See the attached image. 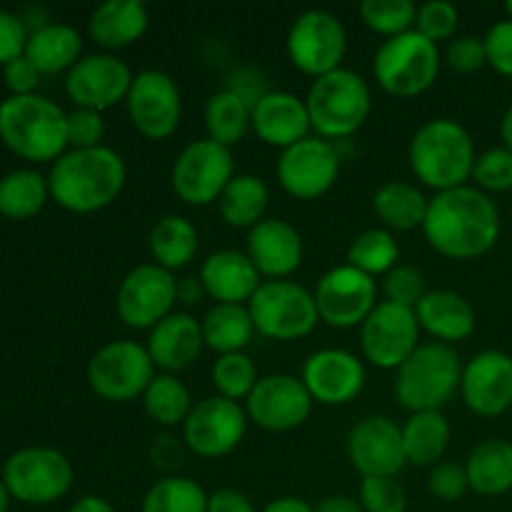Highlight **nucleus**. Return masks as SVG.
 Returning a JSON list of instances; mask_svg holds the SVG:
<instances>
[{
  "mask_svg": "<svg viewBox=\"0 0 512 512\" xmlns=\"http://www.w3.org/2000/svg\"><path fill=\"white\" fill-rule=\"evenodd\" d=\"M128 168L113 148L68 150L48 175L50 198L70 213L88 215L108 208L123 193Z\"/></svg>",
  "mask_w": 512,
  "mask_h": 512,
  "instance_id": "f03ea898",
  "label": "nucleus"
},
{
  "mask_svg": "<svg viewBox=\"0 0 512 512\" xmlns=\"http://www.w3.org/2000/svg\"><path fill=\"white\" fill-rule=\"evenodd\" d=\"M440 73V50L418 30L388 38L373 58L380 88L395 98H415L433 88Z\"/></svg>",
  "mask_w": 512,
  "mask_h": 512,
  "instance_id": "0eeeda50",
  "label": "nucleus"
},
{
  "mask_svg": "<svg viewBox=\"0 0 512 512\" xmlns=\"http://www.w3.org/2000/svg\"><path fill=\"white\" fill-rule=\"evenodd\" d=\"M135 75L128 65L110 53H93L80 58L65 78V93L78 108L103 110L125 103Z\"/></svg>",
  "mask_w": 512,
  "mask_h": 512,
  "instance_id": "aec40b11",
  "label": "nucleus"
},
{
  "mask_svg": "<svg viewBox=\"0 0 512 512\" xmlns=\"http://www.w3.org/2000/svg\"><path fill=\"white\" fill-rule=\"evenodd\" d=\"M3 80L5 88L13 95H35V88L40 83V73L25 55H20V58L3 65Z\"/></svg>",
  "mask_w": 512,
  "mask_h": 512,
  "instance_id": "5fc2aeb1",
  "label": "nucleus"
},
{
  "mask_svg": "<svg viewBox=\"0 0 512 512\" xmlns=\"http://www.w3.org/2000/svg\"><path fill=\"white\" fill-rule=\"evenodd\" d=\"M253 128V105L235 90L223 88L210 95L205 105V130L208 140L233 148Z\"/></svg>",
  "mask_w": 512,
  "mask_h": 512,
  "instance_id": "c9c22d12",
  "label": "nucleus"
},
{
  "mask_svg": "<svg viewBox=\"0 0 512 512\" xmlns=\"http://www.w3.org/2000/svg\"><path fill=\"white\" fill-rule=\"evenodd\" d=\"M360 18L373 33L395 38L413 30L418 8L410 0H363L360 3Z\"/></svg>",
  "mask_w": 512,
  "mask_h": 512,
  "instance_id": "37998d69",
  "label": "nucleus"
},
{
  "mask_svg": "<svg viewBox=\"0 0 512 512\" xmlns=\"http://www.w3.org/2000/svg\"><path fill=\"white\" fill-rule=\"evenodd\" d=\"M0 140L30 163H48L68 148V113L43 95H10L0 103Z\"/></svg>",
  "mask_w": 512,
  "mask_h": 512,
  "instance_id": "20e7f679",
  "label": "nucleus"
},
{
  "mask_svg": "<svg viewBox=\"0 0 512 512\" xmlns=\"http://www.w3.org/2000/svg\"><path fill=\"white\" fill-rule=\"evenodd\" d=\"M270 190L263 178L253 173H238L223 190L218 198L220 218L230 228H248L253 230L260 220H265V210H268Z\"/></svg>",
  "mask_w": 512,
  "mask_h": 512,
  "instance_id": "72a5a7b5",
  "label": "nucleus"
},
{
  "mask_svg": "<svg viewBox=\"0 0 512 512\" xmlns=\"http://www.w3.org/2000/svg\"><path fill=\"white\" fill-rule=\"evenodd\" d=\"M315 512H365L360 500L350 498V495H328L318 503Z\"/></svg>",
  "mask_w": 512,
  "mask_h": 512,
  "instance_id": "4d7b16f0",
  "label": "nucleus"
},
{
  "mask_svg": "<svg viewBox=\"0 0 512 512\" xmlns=\"http://www.w3.org/2000/svg\"><path fill=\"white\" fill-rule=\"evenodd\" d=\"M235 178L233 153L213 140H195L175 158L170 183L183 203L205 208L218 203L223 190Z\"/></svg>",
  "mask_w": 512,
  "mask_h": 512,
  "instance_id": "f8f14e48",
  "label": "nucleus"
},
{
  "mask_svg": "<svg viewBox=\"0 0 512 512\" xmlns=\"http://www.w3.org/2000/svg\"><path fill=\"white\" fill-rule=\"evenodd\" d=\"M428 488L435 498L445 500V503L460 500L470 488L468 470L460 463H438L435 468H430Z\"/></svg>",
  "mask_w": 512,
  "mask_h": 512,
  "instance_id": "09e8293b",
  "label": "nucleus"
},
{
  "mask_svg": "<svg viewBox=\"0 0 512 512\" xmlns=\"http://www.w3.org/2000/svg\"><path fill=\"white\" fill-rule=\"evenodd\" d=\"M505 10H508V18L512 20V0H510V3H508V5H505Z\"/></svg>",
  "mask_w": 512,
  "mask_h": 512,
  "instance_id": "e2e57ef3",
  "label": "nucleus"
},
{
  "mask_svg": "<svg viewBox=\"0 0 512 512\" xmlns=\"http://www.w3.org/2000/svg\"><path fill=\"white\" fill-rule=\"evenodd\" d=\"M145 348H148L155 368L175 375L180 370L190 368L198 360L200 350L205 348L203 325L190 313H170L168 318L160 320L150 330Z\"/></svg>",
  "mask_w": 512,
  "mask_h": 512,
  "instance_id": "bb28decb",
  "label": "nucleus"
},
{
  "mask_svg": "<svg viewBox=\"0 0 512 512\" xmlns=\"http://www.w3.org/2000/svg\"><path fill=\"white\" fill-rule=\"evenodd\" d=\"M285 48H288L290 63L300 73L310 78H323L343 68V58L348 53V33L338 15L313 8L298 15L290 25Z\"/></svg>",
  "mask_w": 512,
  "mask_h": 512,
  "instance_id": "9d476101",
  "label": "nucleus"
},
{
  "mask_svg": "<svg viewBox=\"0 0 512 512\" xmlns=\"http://www.w3.org/2000/svg\"><path fill=\"white\" fill-rule=\"evenodd\" d=\"M315 305L325 325L358 328L378 305V283L353 265H335L315 285Z\"/></svg>",
  "mask_w": 512,
  "mask_h": 512,
  "instance_id": "ddd939ff",
  "label": "nucleus"
},
{
  "mask_svg": "<svg viewBox=\"0 0 512 512\" xmlns=\"http://www.w3.org/2000/svg\"><path fill=\"white\" fill-rule=\"evenodd\" d=\"M463 365L450 345H418L413 355L398 368L395 398L410 413L443 410L460 390Z\"/></svg>",
  "mask_w": 512,
  "mask_h": 512,
  "instance_id": "423d86ee",
  "label": "nucleus"
},
{
  "mask_svg": "<svg viewBox=\"0 0 512 512\" xmlns=\"http://www.w3.org/2000/svg\"><path fill=\"white\" fill-rule=\"evenodd\" d=\"M125 108L133 128L148 140H168L183 118L178 85L163 70H143L135 75Z\"/></svg>",
  "mask_w": 512,
  "mask_h": 512,
  "instance_id": "dca6fc26",
  "label": "nucleus"
},
{
  "mask_svg": "<svg viewBox=\"0 0 512 512\" xmlns=\"http://www.w3.org/2000/svg\"><path fill=\"white\" fill-rule=\"evenodd\" d=\"M305 105L315 135L323 140H340L363 128L373 110V95L355 70L338 68L313 80Z\"/></svg>",
  "mask_w": 512,
  "mask_h": 512,
  "instance_id": "39448f33",
  "label": "nucleus"
},
{
  "mask_svg": "<svg viewBox=\"0 0 512 512\" xmlns=\"http://www.w3.org/2000/svg\"><path fill=\"white\" fill-rule=\"evenodd\" d=\"M475 158L473 138L453 118H435L420 125L408 148L413 175L438 193L463 188L473 178Z\"/></svg>",
  "mask_w": 512,
  "mask_h": 512,
  "instance_id": "7ed1b4c3",
  "label": "nucleus"
},
{
  "mask_svg": "<svg viewBox=\"0 0 512 512\" xmlns=\"http://www.w3.org/2000/svg\"><path fill=\"white\" fill-rule=\"evenodd\" d=\"M200 285H203V293L210 295L215 303L248 305L263 283L248 253L218 250L205 258L200 268Z\"/></svg>",
  "mask_w": 512,
  "mask_h": 512,
  "instance_id": "a878e982",
  "label": "nucleus"
},
{
  "mask_svg": "<svg viewBox=\"0 0 512 512\" xmlns=\"http://www.w3.org/2000/svg\"><path fill=\"white\" fill-rule=\"evenodd\" d=\"M143 512H208V493L190 478H163L145 493Z\"/></svg>",
  "mask_w": 512,
  "mask_h": 512,
  "instance_id": "a19ab883",
  "label": "nucleus"
},
{
  "mask_svg": "<svg viewBox=\"0 0 512 512\" xmlns=\"http://www.w3.org/2000/svg\"><path fill=\"white\" fill-rule=\"evenodd\" d=\"M420 323L413 308L383 300L360 325V345L370 365L380 370H398L418 350Z\"/></svg>",
  "mask_w": 512,
  "mask_h": 512,
  "instance_id": "2eb2a0df",
  "label": "nucleus"
},
{
  "mask_svg": "<svg viewBox=\"0 0 512 512\" xmlns=\"http://www.w3.org/2000/svg\"><path fill=\"white\" fill-rule=\"evenodd\" d=\"M50 185L38 170H13L0 178V215L8 220H28L45 208Z\"/></svg>",
  "mask_w": 512,
  "mask_h": 512,
  "instance_id": "4c0bfd02",
  "label": "nucleus"
},
{
  "mask_svg": "<svg viewBox=\"0 0 512 512\" xmlns=\"http://www.w3.org/2000/svg\"><path fill=\"white\" fill-rule=\"evenodd\" d=\"M348 455L363 478H395L408 465L403 428L385 415H368L350 430Z\"/></svg>",
  "mask_w": 512,
  "mask_h": 512,
  "instance_id": "412c9836",
  "label": "nucleus"
},
{
  "mask_svg": "<svg viewBox=\"0 0 512 512\" xmlns=\"http://www.w3.org/2000/svg\"><path fill=\"white\" fill-rule=\"evenodd\" d=\"M83 53V38L75 28L63 23L40 25L28 35L25 58L38 68L40 75H55L70 70Z\"/></svg>",
  "mask_w": 512,
  "mask_h": 512,
  "instance_id": "c756f323",
  "label": "nucleus"
},
{
  "mask_svg": "<svg viewBox=\"0 0 512 512\" xmlns=\"http://www.w3.org/2000/svg\"><path fill=\"white\" fill-rule=\"evenodd\" d=\"M470 490L478 495H503L512 490V443L508 440H485L470 453L468 463Z\"/></svg>",
  "mask_w": 512,
  "mask_h": 512,
  "instance_id": "f704fd0d",
  "label": "nucleus"
},
{
  "mask_svg": "<svg viewBox=\"0 0 512 512\" xmlns=\"http://www.w3.org/2000/svg\"><path fill=\"white\" fill-rule=\"evenodd\" d=\"M400 248L395 235L388 228H368L353 238L348 248V265L358 268L360 273L370 275H388L390 270L398 268Z\"/></svg>",
  "mask_w": 512,
  "mask_h": 512,
  "instance_id": "ea45409f",
  "label": "nucleus"
},
{
  "mask_svg": "<svg viewBox=\"0 0 512 512\" xmlns=\"http://www.w3.org/2000/svg\"><path fill=\"white\" fill-rule=\"evenodd\" d=\"M365 512H405L408 495L395 478H363L358 493Z\"/></svg>",
  "mask_w": 512,
  "mask_h": 512,
  "instance_id": "49530a36",
  "label": "nucleus"
},
{
  "mask_svg": "<svg viewBox=\"0 0 512 512\" xmlns=\"http://www.w3.org/2000/svg\"><path fill=\"white\" fill-rule=\"evenodd\" d=\"M178 300V280L155 263L138 265L120 283L115 310L128 328L153 330L173 313Z\"/></svg>",
  "mask_w": 512,
  "mask_h": 512,
  "instance_id": "4468645a",
  "label": "nucleus"
},
{
  "mask_svg": "<svg viewBox=\"0 0 512 512\" xmlns=\"http://www.w3.org/2000/svg\"><path fill=\"white\" fill-rule=\"evenodd\" d=\"M460 395L470 413L498 418L512 408V358L503 350H483L468 360L460 378Z\"/></svg>",
  "mask_w": 512,
  "mask_h": 512,
  "instance_id": "4be33fe9",
  "label": "nucleus"
},
{
  "mask_svg": "<svg viewBox=\"0 0 512 512\" xmlns=\"http://www.w3.org/2000/svg\"><path fill=\"white\" fill-rule=\"evenodd\" d=\"M450 68L455 73H478L480 68L488 65V50H485V40L475 38V35H460L448 43V53H445Z\"/></svg>",
  "mask_w": 512,
  "mask_h": 512,
  "instance_id": "8fccbe9b",
  "label": "nucleus"
},
{
  "mask_svg": "<svg viewBox=\"0 0 512 512\" xmlns=\"http://www.w3.org/2000/svg\"><path fill=\"white\" fill-rule=\"evenodd\" d=\"M313 403L348 405L363 393L365 368L353 353L340 348H325L310 355L300 375Z\"/></svg>",
  "mask_w": 512,
  "mask_h": 512,
  "instance_id": "5701e85b",
  "label": "nucleus"
},
{
  "mask_svg": "<svg viewBox=\"0 0 512 512\" xmlns=\"http://www.w3.org/2000/svg\"><path fill=\"white\" fill-rule=\"evenodd\" d=\"M478 190H488V193H505L512 190V150L490 148L475 158L473 178Z\"/></svg>",
  "mask_w": 512,
  "mask_h": 512,
  "instance_id": "c03bdc74",
  "label": "nucleus"
},
{
  "mask_svg": "<svg viewBox=\"0 0 512 512\" xmlns=\"http://www.w3.org/2000/svg\"><path fill=\"white\" fill-rule=\"evenodd\" d=\"M460 13L453 3L448 0H430L418 8V18H415V30L430 43H445L453 40L458 33Z\"/></svg>",
  "mask_w": 512,
  "mask_h": 512,
  "instance_id": "a18cd8bd",
  "label": "nucleus"
},
{
  "mask_svg": "<svg viewBox=\"0 0 512 512\" xmlns=\"http://www.w3.org/2000/svg\"><path fill=\"white\" fill-rule=\"evenodd\" d=\"M500 138H503L505 148L512 150V105L508 110H505L503 123H500Z\"/></svg>",
  "mask_w": 512,
  "mask_h": 512,
  "instance_id": "052dcab7",
  "label": "nucleus"
},
{
  "mask_svg": "<svg viewBox=\"0 0 512 512\" xmlns=\"http://www.w3.org/2000/svg\"><path fill=\"white\" fill-rule=\"evenodd\" d=\"M198 230L183 215H165L153 225L148 238L153 263L168 273L188 268L198 255Z\"/></svg>",
  "mask_w": 512,
  "mask_h": 512,
  "instance_id": "7c9ffc66",
  "label": "nucleus"
},
{
  "mask_svg": "<svg viewBox=\"0 0 512 512\" xmlns=\"http://www.w3.org/2000/svg\"><path fill=\"white\" fill-rule=\"evenodd\" d=\"M450 443V425L443 410L413 413L403 425L405 460L418 468H435Z\"/></svg>",
  "mask_w": 512,
  "mask_h": 512,
  "instance_id": "2f4dec72",
  "label": "nucleus"
},
{
  "mask_svg": "<svg viewBox=\"0 0 512 512\" xmlns=\"http://www.w3.org/2000/svg\"><path fill=\"white\" fill-rule=\"evenodd\" d=\"M248 258L265 278L288 280L303 263V238L285 220H260L248 235Z\"/></svg>",
  "mask_w": 512,
  "mask_h": 512,
  "instance_id": "393cba45",
  "label": "nucleus"
},
{
  "mask_svg": "<svg viewBox=\"0 0 512 512\" xmlns=\"http://www.w3.org/2000/svg\"><path fill=\"white\" fill-rule=\"evenodd\" d=\"M3 483L20 503L50 505L68 495L73 465L55 448H23L5 460Z\"/></svg>",
  "mask_w": 512,
  "mask_h": 512,
  "instance_id": "9b49d317",
  "label": "nucleus"
},
{
  "mask_svg": "<svg viewBox=\"0 0 512 512\" xmlns=\"http://www.w3.org/2000/svg\"><path fill=\"white\" fill-rule=\"evenodd\" d=\"M415 318L420 328L428 330L443 345L468 340L475 330L473 305L453 290H428L415 305Z\"/></svg>",
  "mask_w": 512,
  "mask_h": 512,
  "instance_id": "cd10ccee",
  "label": "nucleus"
},
{
  "mask_svg": "<svg viewBox=\"0 0 512 512\" xmlns=\"http://www.w3.org/2000/svg\"><path fill=\"white\" fill-rule=\"evenodd\" d=\"M70 512H115V508L100 495H85V498L75 500Z\"/></svg>",
  "mask_w": 512,
  "mask_h": 512,
  "instance_id": "bf43d9fd",
  "label": "nucleus"
},
{
  "mask_svg": "<svg viewBox=\"0 0 512 512\" xmlns=\"http://www.w3.org/2000/svg\"><path fill=\"white\" fill-rule=\"evenodd\" d=\"M278 183L298 200L323 198L340 175V155L330 140L310 135L283 150L275 165Z\"/></svg>",
  "mask_w": 512,
  "mask_h": 512,
  "instance_id": "f3484780",
  "label": "nucleus"
},
{
  "mask_svg": "<svg viewBox=\"0 0 512 512\" xmlns=\"http://www.w3.org/2000/svg\"><path fill=\"white\" fill-rule=\"evenodd\" d=\"M200 325H203L205 345L218 355L243 353L255 335L248 305L215 303L200 320Z\"/></svg>",
  "mask_w": 512,
  "mask_h": 512,
  "instance_id": "e433bc0d",
  "label": "nucleus"
},
{
  "mask_svg": "<svg viewBox=\"0 0 512 512\" xmlns=\"http://www.w3.org/2000/svg\"><path fill=\"white\" fill-rule=\"evenodd\" d=\"M485 50H488V65L500 75L512 78V20H500L485 35Z\"/></svg>",
  "mask_w": 512,
  "mask_h": 512,
  "instance_id": "603ef678",
  "label": "nucleus"
},
{
  "mask_svg": "<svg viewBox=\"0 0 512 512\" xmlns=\"http://www.w3.org/2000/svg\"><path fill=\"white\" fill-rule=\"evenodd\" d=\"M105 135V120L103 113H95V110H73L68 113V145H73V150H88V148H100V140Z\"/></svg>",
  "mask_w": 512,
  "mask_h": 512,
  "instance_id": "3c124183",
  "label": "nucleus"
},
{
  "mask_svg": "<svg viewBox=\"0 0 512 512\" xmlns=\"http://www.w3.org/2000/svg\"><path fill=\"white\" fill-rule=\"evenodd\" d=\"M248 310L255 330L280 343L305 338L320 320L313 293L293 280H265L250 298Z\"/></svg>",
  "mask_w": 512,
  "mask_h": 512,
  "instance_id": "6e6552de",
  "label": "nucleus"
},
{
  "mask_svg": "<svg viewBox=\"0 0 512 512\" xmlns=\"http://www.w3.org/2000/svg\"><path fill=\"white\" fill-rule=\"evenodd\" d=\"M245 430L248 413L240 408V403L215 395L193 405L183 423V440L198 458L215 460L233 453L243 443Z\"/></svg>",
  "mask_w": 512,
  "mask_h": 512,
  "instance_id": "a211bd4d",
  "label": "nucleus"
},
{
  "mask_svg": "<svg viewBox=\"0 0 512 512\" xmlns=\"http://www.w3.org/2000/svg\"><path fill=\"white\" fill-rule=\"evenodd\" d=\"M143 408L153 423L173 428V425H183L188 420L190 410H193V398L183 380H178V375L160 373L143 393Z\"/></svg>",
  "mask_w": 512,
  "mask_h": 512,
  "instance_id": "58836bf2",
  "label": "nucleus"
},
{
  "mask_svg": "<svg viewBox=\"0 0 512 512\" xmlns=\"http://www.w3.org/2000/svg\"><path fill=\"white\" fill-rule=\"evenodd\" d=\"M425 240L450 260H475L500 238L498 205L478 188L443 190L430 198L423 223Z\"/></svg>",
  "mask_w": 512,
  "mask_h": 512,
  "instance_id": "f257e3e1",
  "label": "nucleus"
},
{
  "mask_svg": "<svg viewBox=\"0 0 512 512\" xmlns=\"http://www.w3.org/2000/svg\"><path fill=\"white\" fill-rule=\"evenodd\" d=\"M213 385L218 390L220 398L233 400H248L253 388L258 385V368L250 360V355L245 353H230V355H218L213 365Z\"/></svg>",
  "mask_w": 512,
  "mask_h": 512,
  "instance_id": "79ce46f5",
  "label": "nucleus"
},
{
  "mask_svg": "<svg viewBox=\"0 0 512 512\" xmlns=\"http://www.w3.org/2000/svg\"><path fill=\"white\" fill-rule=\"evenodd\" d=\"M208 512H255V508L248 495L233 488H223L208 495Z\"/></svg>",
  "mask_w": 512,
  "mask_h": 512,
  "instance_id": "6e6d98bb",
  "label": "nucleus"
},
{
  "mask_svg": "<svg viewBox=\"0 0 512 512\" xmlns=\"http://www.w3.org/2000/svg\"><path fill=\"white\" fill-rule=\"evenodd\" d=\"M263 512H315V508L310 503H305L303 498L288 495V498H278L273 500V503L265 505Z\"/></svg>",
  "mask_w": 512,
  "mask_h": 512,
  "instance_id": "13d9d810",
  "label": "nucleus"
},
{
  "mask_svg": "<svg viewBox=\"0 0 512 512\" xmlns=\"http://www.w3.org/2000/svg\"><path fill=\"white\" fill-rule=\"evenodd\" d=\"M148 23V8L140 0H108L90 13L88 33L100 48L120 50L138 43Z\"/></svg>",
  "mask_w": 512,
  "mask_h": 512,
  "instance_id": "c85d7f7f",
  "label": "nucleus"
},
{
  "mask_svg": "<svg viewBox=\"0 0 512 512\" xmlns=\"http://www.w3.org/2000/svg\"><path fill=\"white\" fill-rule=\"evenodd\" d=\"M28 33L18 15L0 10V65H8L10 60L20 58L25 53Z\"/></svg>",
  "mask_w": 512,
  "mask_h": 512,
  "instance_id": "864d4df0",
  "label": "nucleus"
},
{
  "mask_svg": "<svg viewBox=\"0 0 512 512\" xmlns=\"http://www.w3.org/2000/svg\"><path fill=\"white\" fill-rule=\"evenodd\" d=\"M153 378V358L148 348L135 340H113L103 345L88 363V385L108 403H130L143 398Z\"/></svg>",
  "mask_w": 512,
  "mask_h": 512,
  "instance_id": "1a4fd4ad",
  "label": "nucleus"
},
{
  "mask_svg": "<svg viewBox=\"0 0 512 512\" xmlns=\"http://www.w3.org/2000/svg\"><path fill=\"white\" fill-rule=\"evenodd\" d=\"M8 505H10V493L8 488H5L3 478H0V512H8Z\"/></svg>",
  "mask_w": 512,
  "mask_h": 512,
  "instance_id": "680f3d73",
  "label": "nucleus"
},
{
  "mask_svg": "<svg viewBox=\"0 0 512 512\" xmlns=\"http://www.w3.org/2000/svg\"><path fill=\"white\" fill-rule=\"evenodd\" d=\"M245 413L248 420L268 433H288L310 418L313 398L300 378L273 373L258 380L250 398L245 400Z\"/></svg>",
  "mask_w": 512,
  "mask_h": 512,
  "instance_id": "6ab92c4d",
  "label": "nucleus"
},
{
  "mask_svg": "<svg viewBox=\"0 0 512 512\" xmlns=\"http://www.w3.org/2000/svg\"><path fill=\"white\" fill-rule=\"evenodd\" d=\"M253 130L265 145L288 150L310 138V115L303 98L288 90H268L253 105Z\"/></svg>",
  "mask_w": 512,
  "mask_h": 512,
  "instance_id": "b1692460",
  "label": "nucleus"
},
{
  "mask_svg": "<svg viewBox=\"0 0 512 512\" xmlns=\"http://www.w3.org/2000/svg\"><path fill=\"white\" fill-rule=\"evenodd\" d=\"M383 293L388 303L403 305V308H413L425 298V280L423 273L413 265H398L390 270L383 280Z\"/></svg>",
  "mask_w": 512,
  "mask_h": 512,
  "instance_id": "de8ad7c7",
  "label": "nucleus"
},
{
  "mask_svg": "<svg viewBox=\"0 0 512 512\" xmlns=\"http://www.w3.org/2000/svg\"><path fill=\"white\" fill-rule=\"evenodd\" d=\"M430 200L423 190L405 180H388L373 195V210L388 230L423 228Z\"/></svg>",
  "mask_w": 512,
  "mask_h": 512,
  "instance_id": "473e14b6",
  "label": "nucleus"
}]
</instances>
